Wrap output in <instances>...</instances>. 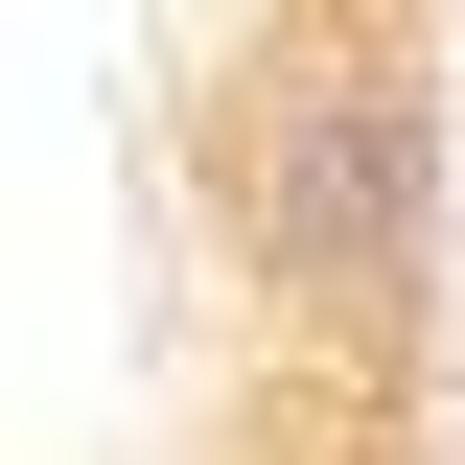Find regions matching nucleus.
<instances>
[{
  "label": "nucleus",
  "instance_id": "nucleus-1",
  "mask_svg": "<svg viewBox=\"0 0 465 465\" xmlns=\"http://www.w3.org/2000/svg\"><path fill=\"white\" fill-rule=\"evenodd\" d=\"M442 210H465V140H442V70L419 24H280L210 116V232L232 280H280L302 326H419L442 302Z\"/></svg>",
  "mask_w": 465,
  "mask_h": 465
}]
</instances>
